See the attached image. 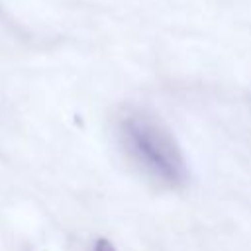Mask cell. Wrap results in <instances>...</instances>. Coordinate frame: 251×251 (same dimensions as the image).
I'll list each match as a JSON object with an SVG mask.
<instances>
[{
  "instance_id": "obj_1",
  "label": "cell",
  "mask_w": 251,
  "mask_h": 251,
  "mask_svg": "<svg viewBox=\"0 0 251 251\" xmlns=\"http://www.w3.org/2000/svg\"><path fill=\"white\" fill-rule=\"evenodd\" d=\"M122 141L137 165L155 180L178 188L188 182V165L175 135L153 116L127 114L122 124Z\"/></svg>"
},
{
  "instance_id": "obj_2",
  "label": "cell",
  "mask_w": 251,
  "mask_h": 251,
  "mask_svg": "<svg viewBox=\"0 0 251 251\" xmlns=\"http://www.w3.org/2000/svg\"><path fill=\"white\" fill-rule=\"evenodd\" d=\"M92 251H118V247L108 237H98L92 245Z\"/></svg>"
}]
</instances>
